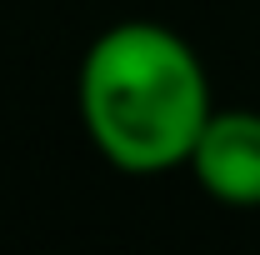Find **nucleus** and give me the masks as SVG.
Returning a JSON list of instances; mask_svg holds the SVG:
<instances>
[{
  "mask_svg": "<svg viewBox=\"0 0 260 255\" xmlns=\"http://www.w3.org/2000/svg\"><path fill=\"white\" fill-rule=\"evenodd\" d=\"M185 165L220 205H260V110H215Z\"/></svg>",
  "mask_w": 260,
  "mask_h": 255,
  "instance_id": "obj_2",
  "label": "nucleus"
},
{
  "mask_svg": "<svg viewBox=\"0 0 260 255\" xmlns=\"http://www.w3.org/2000/svg\"><path fill=\"white\" fill-rule=\"evenodd\" d=\"M80 125L125 175L185 165L210 110V75L170 25L120 20L90 40L75 80Z\"/></svg>",
  "mask_w": 260,
  "mask_h": 255,
  "instance_id": "obj_1",
  "label": "nucleus"
}]
</instances>
